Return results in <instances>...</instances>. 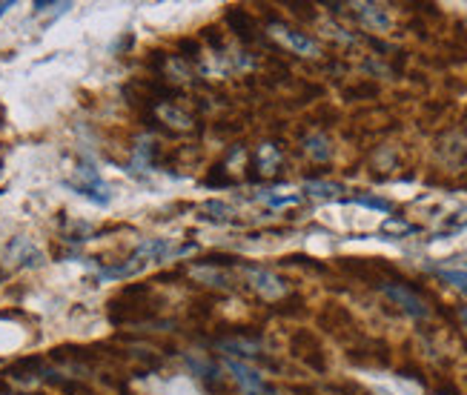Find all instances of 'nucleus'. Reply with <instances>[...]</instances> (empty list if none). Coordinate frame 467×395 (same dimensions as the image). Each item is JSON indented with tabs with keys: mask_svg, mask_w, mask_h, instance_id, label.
Returning a JSON list of instances; mask_svg holds the SVG:
<instances>
[{
	"mask_svg": "<svg viewBox=\"0 0 467 395\" xmlns=\"http://www.w3.org/2000/svg\"><path fill=\"white\" fill-rule=\"evenodd\" d=\"M75 190L80 195H87L89 201L95 203H107L109 201V190H107V183L98 178V172L92 170V166H80V170L75 172Z\"/></svg>",
	"mask_w": 467,
	"mask_h": 395,
	"instance_id": "f257e3e1",
	"label": "nucleus"
},
{
	"mask_svg": "<svg viewBox=\"0 0 467 395\" xmlns=\"http://www.w3.org/2000/svg\"><path fill=\"white\" fill-rule=\"evenodd\" d=\"M227 367L233 372V379L238 381V387L244 390V395H275L267 384H264V379L253 367L241 364V361H227Z\"/></svg>",
	"mask_w": 467,
	"mask_h": 395,
	"instance_id": "f03ea898",
	"label": "nucleus"
},
{
	"mask_svg": "<svg viewBox=\"0 0 467 395\" xmlns=\"http://www.w3.org/2000/svg\"><path fill=\"white\" fill-rule=\"evenodd\" d=\"M381 289H384V293H388L396 304H401L404 309H408V313H410L413 318H424V316H428V307H424V301H421L419 296H413L404 284H381Z\"/></svg>",
	"mask_w": 467,
	"mask_h": 395,
	"instance_id": "7ed1b4c3",
	"label": "nucleus"
},
{
	"mask_svg": "<svg viewBox=\"0 0 467 395\" xmlns=\"http://www.w3.org/2000/svg\"><path fill=\"white\" fill-rule=\"evenodd\" d=\"M4 261H9L15 266H35V264H40V253H37V249L26 238H15L9 244V249H6Z\"/></svg>",
	"mask_w": 467,
	"mask_h": 395,
	"instance_id": "20e7f679",
	"label": "nucleus"
},
{
	"mask_svg": "<svg viewBox=\"0 0 467 395\" xmlns=\"http://www.w3.org/2000/svg\"><path fill=\"white\" fill-rule=\"evenodd\" d=\"M247 275L250 281L255 284V289L261 296H267V298H278L287 293V286H284L273 273H267V269H247Z\"/></svg>",
	"mask_w": 467,
	"mask_h": 395,
	"instance_id": "39448f33",
	"label": "nucleus"
},
{
	"mask_svg": "<svg viewBox=\"0 0 467 395\" xmlns=\"http://www.w3.org/2000/svg\"><path fill=\"white\" fill-rule=\"evenodd\" d=\"M275 32H278V37L284 40L287 47H293L298 55H316L318 49H316V44L310 37H304L301 32H296V29H287V26H275Z\"/></svg>",
	"mask_w": 467,
	"mask_h": 395,
	"instance_id": "423d86ee",
	"label": "nucleus"
},
{
	"mask_svg": "<svg viewBox=\"0 0 467 395\" xmlns=\"http://www.w3.org/2000/svg\"><path fill=\"white\" fill-rule=\"evenodd\" d=\"M358 9H361V17H364V20H370L373 26H379V29H381V26H388V15L379 12L376 6H358Z\"/></svg>",
	"mask_w": 467,
	"mask_h": 395,
	"instance_id": "0eeeda50",
	"label": "nucleus"
},
{
	"mask_svg": "<svg viewBox=\"0 0 467 395\" xmlns=\"http://www.w3.org/2000/svg\"><path fill=\"white\" fill-rule=\"evenodd\" d=\"M307 152L316 155V158H330L327 140H324V138H310V140H307Z\"/></svg>",
	"mask_w": 467,
	"mask_h": 395,
	"instance_id": "6e6552de",
	"label": "nucleus"
},
{
	"mask_svg": "<svg viewBox=\"0 0 467 395\" xmlns=\"http://www.w3.org/2000/svg\"><path fill=\"white\" fill-rule=\"evenodd\" d=\"M441 278H444V281H451V284H456V286L462 289V293H467V273H456V269L451 273V269H441Z\"/></svg>",
	"mask_w": 467,
	"mask_h": 395,
	"instance_id": "1a4fd4ad",
	"label": "nucleus"
},
{
	"mask_svg": "<svg viewBox=\"0 0 467 395\" xmlns=\"http://www.w3.org/2000/svg\"><path fill=\"white\" fill-rule=\"evenodd\" d=\"M261 163H264V172H273V166L278 163V152L273 147H261Z\"/></svg>",
	"mask_w": 467,
	"mask_h": 395,
	"instance_id": "9d476101",
	"label": "nucleus"
},
{
	"mask_svg": "<svg viewBox=\"0 0 467 395\" xmlns=\"http://www.w3.org/2000/svg\"><path fill=\"white\" fill-rule=\"evenodd\" d=\"M12 6H15V4H0V17H4V15H6V12L12 9Z\"/></svg>",
	"mask_w": 467,
	"mask_h": 395,
	"instance_id": "9b49d317",
	"label": "nucleus"
}]
</instances>
